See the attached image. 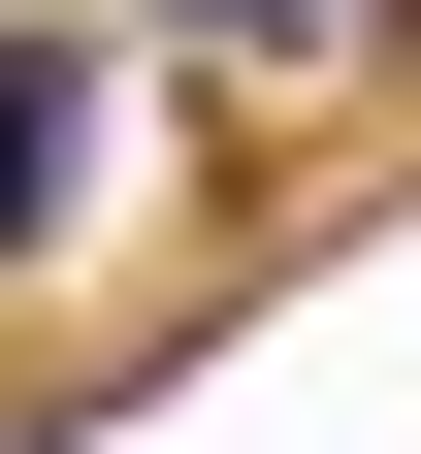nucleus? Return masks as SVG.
I'll return each mask as SVG.
<instances>
[{
  "instance_id": "1",
  "label": "nucleus",
  "mask_w": 421,
  "mask_h": 454,
  "mask_svg": "<svg viewBox=\"0 0 421 454\" xmlns=\"http://www.w3.org/2000/svg\"><path fill=\"white\" fill-rule=\"evenodd\" d=\"M66 195H97V66H66V33H0V260H33Z\"/></svg>"
},
{
  "instance_id": "2",
  "label": "nucleus",
  "mask_w": 421,
  "mask_h": 454,
  "mask_svg": "<svg viewBox=\"0 0 421 454\" xmlns=\"http://www.w3.org/2000/svg\"><path fill=\"white\" fill-rule=\"evenodd\" d=\"M195 33H356V0H195Z\"/></svg>"
},
{
  "instance_id": "3",
  "label": "nucleus",
  "mask_w": 421,
  "mask_h": 454,
  "mask_svg": "<svg viewBox=\"0 0 421 454\" xmlns=\"http://www.w3.org/2000/svg\"><path fill=\"white\" fill-rule=\"evenodd\" d=\"M356 33H421V0H356Z\"/></svg>"
}]
</instances>
